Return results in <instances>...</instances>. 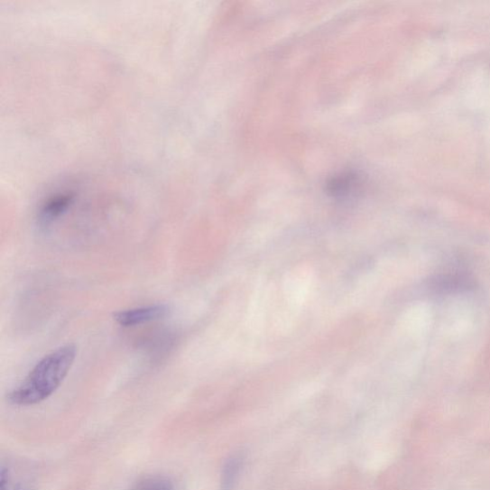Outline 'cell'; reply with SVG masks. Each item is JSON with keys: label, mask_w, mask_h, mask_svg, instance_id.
<instances>
[{"label": "cell", "mask_w": 490, "mask_h": 490, "mask_svg": "<svg viewBox=\"0 0 490 490\" xmlns=\"http://www.w3.org/2000/svg\"><path fill=\"white\" fill-rule=\"evenodd\" d=\"M131 490H173V485L165 477L150 476L140 480Z\"/></svg>", "instance_id": "5"}, {"label": "cell", "mask_w": 490, "mask_h": 490, "mask_svg": "<svg viewBox=\"0 0 490 490\" xmlns=\"http://www.w3.org/2000/svg\"><path fill=\"white\" fill-rule=\"evenodd\" d=\"M74 200L71 194H58L42 205L38 220L41 227L46 228L54 223L60 216L67 213Z\"/></svg>", "instance_id": "3"}, {"label": "cell", "mask_w": 490, "mask_h": 490, "mask_svg": "<svg viewBox=\"0 0 490 490\" xmlns=\"http://www.w3.org/2000/svg\"><path fill=\"white\" fill-rule=\"evenodd\" d=\"M2 483H0V489L2 490H32L27 485L23 484H15L11 476L10 470L5 467H2Z\"/></svg>", "instance_id": "6"}, {"label": "cell", "mask_w": 490, "mask_h": 490, "mask_svg": "<svg viewBox=\"0 0 490 490\" xmlns=\"http://www.w3.org/2000/svg\"><path fill=\"white\" fill-rule=\"evenodd\" d=\"M245 466V456L236 453L226 461L221 470L220 485L223 490H233L238 484Z\"/></svg>", "instance_id": "4"}, {"label": "cell", "mask_w": 490, "mask_h": 490, "mask_svg": "<svg viewBox=\"0 0 490 490\" xmlns=\"http://www.w3.org/2000/svg\"><path fill=\"white\" fill-rule=\"evenodd\" d=\"M170 312L171 308L168 305H151L116 312L115 320L123 327H134L163 319Z\"/></svg>", "instance_id": "2"}, {"label": "cell", "mask_w": 490, "mask_h": 490, "mask_svg": "<svg viewBox=\"0 0 490 490\" xmlns=\"http://www.w3.org/2000/svg\"><path fill=\"white\" fill-rule=\"evenodd\" d=\"M76 355V346L68 344L45 356L24 381L9 393V402L15 406H32L51 398L65 381Z\"/></svg>", "instance_id": "1"}]
</instances>
